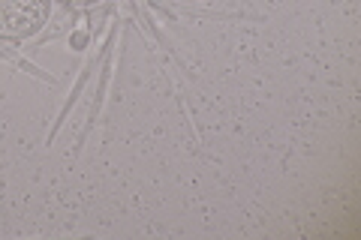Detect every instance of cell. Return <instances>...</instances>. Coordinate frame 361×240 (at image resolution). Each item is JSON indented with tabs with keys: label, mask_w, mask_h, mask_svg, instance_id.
I'll list each match as a JSON object with an SVG mask.
<instances>
[{
	"label": "cell",
	"mask_w": 361,
	"mask_h": 240,
	"mask_svg": "<svg viewBox=\"0 0 361 240\" xmlns=\"http://www.w3.org/2000/svg\"><path fill=\"white\" fill-rule=\"evenodd\" d=\"M49 0H0V37L27 39L49 18Z\"/></svg>",
	"instance_id": "1"
}]
</instances>
